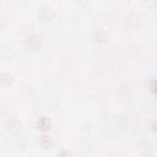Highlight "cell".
Returning a JSON list of instances; mask_svg holds the SVG:
<instances>
[{
	"label": "cell",
	"mask_w": 157,
	"mask_h": 157,
	"mask_svg": "<svg viewBox=\"0 0 157 157\" xmlns=\"http://www.w3.org/2000/svg\"><path fill=\"white\" fill-rule=\"evenodd\" d=\"M38 16L43 21H49L53 17V10L50 7H48V6H42L38 10Z\"/></svg>",
	"instance_id": "1"
},
{
	"label": "cell",
	"mask_w": 157,
	"mask_h": 157,
	"mask_svg": "<svg viewBox=\"0 0 157 157\" xmlns=\"http://www.w3.org/2000/svg\"><path fill=\"white\" fill-rule=\"evenodd\" d=\"M26 44L31 48V49H38L40 47V38L37 34H31L27 37L26 39Z\"/></svg>",
	"instance_id": "2"
},
{
	"label": "cell",
	"mask_w": 157,
	"mask_h": 157,
	"mask_svg": "<svg viewBox=\"0 0 157 157\" xmlns=\"http://www.w3.org/2000/svg\"><path fill=\"white\" fill-rule=\"evenodd\" d=\"M6 128L11 132H17L21 130V123L16 118H12V119H9L6 121Z\"/></svg>",
	"instance_id": "3"
},
{
	"label": "cell",
	"mask_w": 157,
	"mask_h": 157,
	"mask_svg": "<svg viewBox=\"0 0 157 157\" xmlns=\"http://www.w3.org/2000/svg\"><path fill=\"white\" fill-rule=\"evenodd\" d=\"M37 128L40 130H48L50 129V120L47 117H39L37 120Z\"/></svg>",
	"instance_id": "4"
},
{
	"label": "cell",
	"mask_w": 157,
	"mask_h": 157,
	"mask_svg": "<svg viewBox=\"0 0 157 157\" xmlns=\"http://www.w3.org/2000/svg\"><path fill=\"white\" fill-rule=\"evenodd\" d=\"M39 144H40L42 147H44V148H50V147L53 146V140H52L50 136L43 135V136L39 139Z\"/></svg>",
	"instance_id": "5"
},
{
	"label": "cell",
	"mask_w": 157,
	"mask_h": 157,
	"mask_svg": "<svg viewBox=\"0 0 157 157\" xmlns=\"http://www.w3.org/2000/svg\"><path fill=\"white\" fill-rule=\"evenodd\" d=\"M12 82V76L10 75V74H1V76H0V83H1V86H4V87H6V86H10V83Z\"/></svg>",
	"instance_id": "6"
},
{
	"label": "cell",
	"mask_w": 157,
	"mask_h": 157,
	"mask_svg": "<svg viewBox=\"0 0 157 157\" xmlns=\"http://www.w3.org/2000/svg\"><path fill=\"white\" fill-rule=\"evenodd\" d=\"M94 38H96L97 42L104 43V42L108 40V34H107L105 32H103V31H99V32H97V33L94 34Z\"/></svg>",
	"instance_id": "7"
},
{
	"label": "cell",
	"mask_w": 157,
	"mask_h": 157,
	"mask_svg": "<svg viewBox=\"0 0 157 157\" xmlns=\"http://www.w3.org/2000/svg\"><path fill=\"white\" fill-rule=\"evenodd\" d=\"M148 126L151 130H157V119H153L148 123Z\"/></svg>",
	"instance_id": "8"
},
{
	"label": "cell",
	"mask_w": 157,
	"mask_h": 157,
	"mask_svg": "<svg viewBox=\"0 0 157 157\" xmlns=\"http://www.w3.org/2000/svg\"><path fill=\"white\" fill-rule=\"evenodd\" d=\"M58 157H70V152L69 151H61Z\"/></svg>",
	"instance_id": "9"
},
{
	"label": "cell",
	"mask_w": 157,
	"mask_h": 157,
	"mask_svg": "<svg viewBox=\"0 0 157 157\" xmlns=\"http://www.w3.org/2000/svg\"><path fill=\"white\" fill-rule=\"evenodd\" d=\"M156 92H157V90H156Z\"/></svg>",
	"instance_id": "10"
}]
</instances>
